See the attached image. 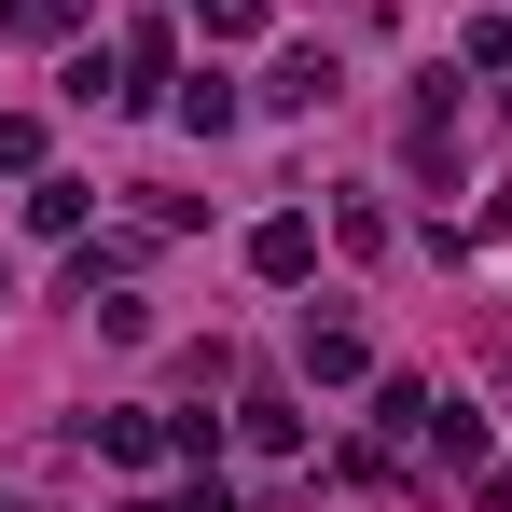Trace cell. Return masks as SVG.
I'll list each match as a JSON object with an SVG mask.
<instances>
[{
	"mask_svg": "<svg viewBox=\"0 0 512 512\" xmlns=\"http://www.w3.org/2000/svg\"><path fill=\"white\" fill-rule=\"evenodd\" d=\"M333 236H346V250H360V263H374V250H388V236H402V222H388L374 194H346V208H333Z\"/></svg>",
	"mask_w": 512,
	"mask_h": 512,
	"instance_id": "13",
	"label": "cell"
},
{
	"mask_svg": "<svg viewBox=\"0 0 512 512\" xmlns=\"http://www.w3.org/2000/svg\"><path fill=\"white\" fill-rule=\"evenodd\" d=\"M0 28H14V42H70V28H84V0H0Z\"/></svg>",
	"mask_w": 512,
	"mask_h": 512,
	"instance_id": "12",
	"label": "cell"
},
{
	"mask_svg": "<svg viewBox=\"0 0 512 512\" xmlns=\"http://www.w3.org/2000/svg\"><path fill=\"white\" fill-rule=\"evenodd\" d=\"M305 388H374V333L360 319H305Z\"/></svg>",
	"mask_w": 512,
	"mask_h": 512,
	"instance_id": "4",
	"label": "cell"
},
{
	"mask_svg": "<svg viewBox=\"0 0 512 512\" xmlns=\"http://www.w3.org/2000/svg\"><path fill=\"white\" fill-rule=\"evenodd\" d=\"M236 443H250V457H305V416H291V388H236Z\"/></svg>",
	"mask_w": 512,
	"mask_h": 512,
	"instance_id": "8",
	"label": "cell"
},
{
	"mask_svg": "<svg viewBox=\"0 0 512 512\" xmlns=\"http://www.w3.org/2000/svg\"><path fill=\"white\" fill-rule=\"evenodd\" d=\"M42 167V125H28V111H0V180H28Z\"/></svg>",
	"mask_w": 512,
	"mask_h": 512,
	"instance_id": "16",
	"label": "cell"
},
{
	"mask_svg": "<svg viewBox=\"0 0 512 512\" xmlns=\"http://www.w3.org/2000/svg\"><path fill=\"white\" fill-rule=\"evenodd\" d=\"M402 153H416L429 180L457 167V84H443V70H429V84H416V111H402Z\"/></svg>",
	"mask_w": 512,
	"mask_h": 512,
	"instance_id": "6",
	"label": "cell"
},
{
	"mask_svg": "<svg viewBox=\"0 0 512 512\" xmlns=\"http://www.w3.org/2000/svg\"><path fill=\"white\" fill-rule=\"evenodd\" d=\"M429 402H443L429 374H388V388H374V429H388V443H416V416H429Z\"/></svg>",
	"mask_w": 512,
	"mask_h": 512,
	"instance_id": "10",
	"label": "cell"
},
{
	"mask_svg": "<svg viewBox=\"0 0 512 512\" xmlns=\"http://www.w3.org/2000/svg\"><path fill=\"white\" fill-rule=\"evenodd\" d=\"M0 291H14V263H0Z\"/></svg>",
	"mask_w": 512,
	"mask_h": 512,
	"instance_id": "18",
	"label": "cell"
},
{
	"mask_svg": "<svg viewBox=\"0 0 512 512\" xmlns=\"http://www.w3.org/2000/svg\"><path fill=\"white\" fill-rule=\"evenodd\" d=\"M333 56H319V42H291V56H277V70H263V111H333Z\"/></svg>",
	"mask_w": 512,
	"mask_h": 512,
	"instance_id": "7",
	"label": "cell"
},
{
	"mask_svg": "<svg viewBox=\"0 0 512 512\" xmlns=\"http://www.w3.org/2000/svg\"><path fill=\"white\" fill-rule=\"evenodd\" d=\"M250 277H263V291H305V277H319V222H305V208L250 222Z\"/></svg>",
	"mask_w": 512,
	"mask_h": 512,
	"instance_id": "2",
	"label": "cell"
},
{
	"mask_svg": "<svg viewBox=\"0 0 512 512\" xmlns=\"http://www.w3.org/2000/svg\"><path fill=\"white\" fill-rule=\"evenodd\" d=\"M167 70H180V28H167V14H139V28L111 42V111H153Z\"/></svg>",
	"mask_w": 512,
	"mask_h": 512,
	"instance_id": "1",
	"label": "cell"
},
{
	"mask_svg": "<svg viewBox=\"0 0 512 512\" xmlns=\"http://www.w3.org/2000/svg\"><path fill=\"white\" fill-rule=\"evenodd\" d=\"M84 319H97L111 346H139V333H153V305H139V291H84Z\"/></svg>",
	"mask_w": 512,
	"mask_h": 512,
	"instance_id": "14",
	"label": "cell"
},
{
	"mask_svg": "<svg viewBox=\"0 0 512 512\" xmlns=\"http://www.w3.org/2000/svg\"><path fill=\"white\" fill-rule=\"evenodd\" d=\"M125 512H153V499H125Z\"/></svg>",
	"mask_w": 512,
	"mask_h": 512,
	"instance_id": "19",
	"label": "cell"
},
{
	"mask_svg": "<svg viewBox=\"0 0 512 512\" xmlns=\"http://www.w3.org/2000/svg\"><path fill=\"white\" fill-rule=\"evenodd\" d=\"M236 111H250V97L222 84V70H194V84H180V125H194V139H222V125H236Z\"/></svg>",
	"mask_w": 512,
	"mask_h": 512,
	"instance_id": "9",
	"label": "cell"
},
{
	"mask_svg": "<svg viewBox=\"0 0 512 512\" xmlns=\"http://www.w3.org/2000/svg\"><path fill=\"white\" fill-rule=\"evenodd\" d=\"M194 28L208 42H263V0H194Z\"/></svg>",
	"mask_w": 512,
	"mask_h": 512,
	"instance_id": "15",
	"label": "cell"
},
{
	"mask_svg": "<svg viewBox=\"0 0 512 512\" xmlns=\"http://www.w3.org/2000/svg\"><path fill=\"white\" fill-rule=\"evenodd\" d=\"M28 236H84V180H28Z\"/></svg>",
	"mask_w": 512,
	"mask_h": 512,
	"instance_id": "11",
	"label": "cell"
},
{
	"mask_svg": "<svg viewBox=\"0 0 512 512\" xmlns=\"http://www.w3.org/2000/svg\"><path fill=\"white\" fill-rule=\"evenodd\" d=\"M0 512H14V471H0Z\"/></svg>",
	"mask_w": 512,
	"mask_h": 512,
	"instance_id": "17",
	"label": "cell"
},
{
	"mask_svg": "<svg viewBox=\"0 0 512 512\" xmlns=\"http://www.w3.org/2000/svg\"><path fill=\"white\" fill-rule=\"evenodd\" d=\"M84 443L111 471H153V457H167V416H153V402H111V416H84Z\"/></svg>",
	"mask_w": 512,
	"mask_h": 512,
	"instance_id": "5",
	"label": "cell"
},
{
	"mask_svg": "<svg viewBox=\"0 0 512 512\" xmlns=\"http://www.w3.org/2000/svg\"><path fill=\"white\" fill-rule=\"evenodd\" d=\"M402 457H416V471H471V457H485V416H471V402L443 388V402L416 416V443H402Z\"/></svg>",
	"mask_w": 512,
	"mask_h": 512,
	"instance_id": "3",
	"label": "cell"
}]
</instances>
